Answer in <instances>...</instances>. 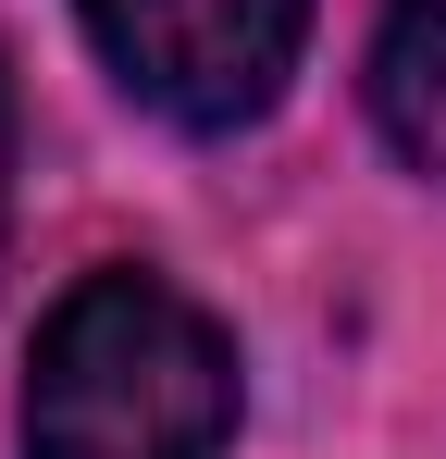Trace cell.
Returning <instances> with one entry per match:
<instances>
[{
  "label": "cell",
  "mask_w": 446,
  "mask_h": 459,
  "mask_svg": "<svg viewBox=\"0 0 446 459\" xmlns=\"http://www.w3.org/2000/svg\"><path fill=\"white\" fill-rule=\"evenodd\" d=\"M74 25L112 63V87L186 137L261 125L310 50V0H74Z\"/></svg>",
  "instance_id": "7a4b0ae2"
},
{
  "label": "cell",
  "mask_w": 446,
  "mask_h": 459,
  "mask_svg": "<svg viewBox=\"0 0 446 459\" xmlns=\"http://www.w3.org/2000/svg\"><path fill=\"white\" fill-rule=\"evenodd\" d=\"M372 125L409 174L446 186V0H397L372 25Z\"/></svg>",
  "instance_id": "3957f363"
},
{
  "label": "cell",
  "mask_w": 446,
  "mask_h": 459,
  "mask_svg": "<svg viewBox=\"0 0 446 459\" xmlns=\"http://www.w3.org/2000/svg\"><path fill=\"white\" fill-rule=\"evenodd\" d=\"M25 459H223L236 447V335L174 273H74L25 348Z\"/></svg>",
  "instance_id": "6da1fadb"
},
{
  "label": "cell",
  "mask_w": 446,
  "mask_h": 459,
  "mask_svg": "<svg viewBox=\"0 0 446 459\" xmlns=\"http://www.w3.org/2000/svg\"><path fill=\"white\" fill-rule=\"evenodd\" d=\"M0 212H13V75H0Z\"/></svg>",
  "instance_id": "277c9868"
}]
</instances>
